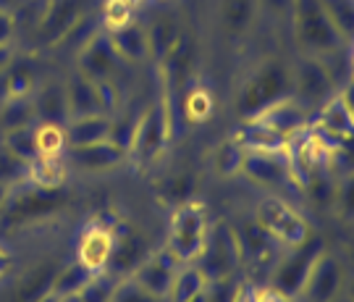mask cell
Returning a JSON list of instances; mask_svg holds the SVG:
<instances>
[{
  "instance_id": "38",
  "label": "cell",
  "mask_w": 354,
  "mask_h": 302,
  "mask_svg": "<svg viewBox=\"0 0 354 302\" xmlns=\"http://www.w3.org/2000/svg\"><path fill=\"white\" fill-rule=\"evenodd\" d=\"M108 302H160V300H155V297L147 294L142 287H137L131 278L124 276V278H113Z\"/></svg>"
},
{
  "instance_id": "14",
  "label": "cell",
  "mask_w": 354,
  "mask_h": 302,
  "mask_svg": "<svg viewBox=\"0 0 354 302\" xmlns=\"http://www.w3.org/2000/svg\"><path fill=\"white\" fill-rule=\"evenodd\" d=\"M64 189H39L26 184L24 195H8V200L0 211V218L32 221V218L55 213L58 208H64Z\"/></svg>"
},
{
  "instance_id": "50",
  "label": "cell",
  "mask_w": 354,
  "mask_h": 302,
  "mask_svg": "<svg viewBox=\"0 0 354 302\" xmlns=\"http://www.w3.org/2000/svg\"><path fill=\"white\" fill-rule=\"evenodd\" d=\"M61 302H79V294H76V297H68V300H61Z\"/></svg>"
},
{
  "instance_id": "22",
  "label": "cell",
  "mask_w": 354,
  "mask_h": 302,
  "mask_svg": "<svg viewBox=\"0 0 354 302\" xmlns=\"http://www.w3.org/2000/svg\"><path fill=\"white\" fill-rule=\"evenodd\" d=\"M71 168L64 155H37L26 163V184L39 189H64Z\"/></svg>"
},
{
  "instance_id": "35",
  "label": "cell",
  "mask_w": 354,
  "mask_h": 302,
  "mask_svg": "<svg viewBox=\"0 0 354 302\" xmlns=\"http://www.w3.org/2000/svg\"><path fill=\"white\" fill-rule=\"evenodd\" d=\"M320 8L326 11L330 24L336 26V32L342 35L349 45L354 39V0H317Z\"/></svg>"
},
{
  "instance_id": "26",
  "label": "cell",
  "mask_w": 354,
  "mask_h": 302,
  "mask_svg": "<svg viewBox=\"0 0 354 302\" xmlns=\"http://www.w3.org/2000/svg\"><path fill=\"white\" fill-rule=\"evenodd\" d=\"M37 124L32 98H6L0 100V137L19 129H29Z\"/></svg>"
},
{
  "instance_id": "19",
  "label": "cell",
  "mask_w": 354,
  "mask_h": 302,
  "mask_svg": "<svg viewBox=\"0 0 354 302\" xmlns=\"http://www.w3.org/2000/svg\"><path fill=\"white\" fill-rule=\"evenodd\" d=\"M247 121H257V124L268 126L270 132L289 139L291 134H297V132L310 126V116H307V108H302L294 95H286V98L268 105L266 111H260V114L247 118Z\"/></svg>"
},
{
  "instance_id": "37",
  "label": "cell",
  "mask_w": 354,
  "mask_h": 302,
  "mask_svg": "<svg viewBox=\"0 0 354 302\" xmlns=\"http://www.w3.org/2000/svg\"><path fill=\"white\" fill-rule=\"evenodd\" d=\"M134 8L129 0H102V29H115L134 19Z\"/></svg>"
},
{
  "instance_id": "46",
  "label": "cell",
  "mask_w": 354,
  "mask_h": 302,
  "mask_svg": "<svg viewBox=\"0 0 354 302\" xmlns=\"http://www.w3.org/2000/svg\"><path fill=\"white\" fill-rule=\"evenodd\" d=\"M13 55H16L13 45H0V71H6V66L13 61Z\"/></svg>"
},
{
  "instance_id": "31",
  "label": "cell",
  "mask_w": 354,
  "mask_h": 302,
  "mask_svg": "<svg viewBox=\"0 0 354 302\" xmlns=\"http://www.w3.org/2000/svg\"><path fill=\"white\" fill-rule=\"evenodd\" d=\"M244 148L234 137L223 139L213 150V168L221 179H234L241 174V163H244Z\"/></svg>"
},
{
  "instance_id": "47",
  "label": "cell",
  "mask_w": 354,
  "mask_h": 302,
  "mask_svg": "<svg viewBox=\"0 0 354 302\" xmlns=\"http://www.w3.org/2000/svg\"><path fill=\"white\" fill-rule=\"evenodd\" d=\"M21 3H24V0H0V11H8L16 16V11H19Z\"/></svg>"
},
{
  "instance_id": "28",
  "label": "cell",
  "mask_w": 354,
  "mask_h": 302,
  "mask_svg": "<svg viewBox=\"0 0 354 302\" xmlns=\"http://www.w3.org/2000/svg\"><path fill=\"white\" fill-rule=\"evenodd\" d=\"M147 37H150V58L155 63H163L171 51L181 42V32H178V24L174 19H155L150 26H147Z\"/></svg>"
},
{
  "instance_id": "23",
  "label": "cell",
  "mask_w": 354,
  "mask_h": 302,
  "mask_svg": "<svg viewBox=\"0 0 354 302\" xmlns=\"http://www.w3.org/2000/svg\"><path fill=\"white\" fill-rule=\"evenodd\" d=\"M111 116H82V118H68L64 124L66 132V148H84L95 145L102 139H111Z\"/></svg>"
},
{
  "instance_id": "20",
  "label": "cell",
  "mask_w": 354,
  "mask_h": 302,
  "mask_svg": "<svg viewBox=\"0 0 354 302\" xmlns=\"http://www.w3.org/2000/svg\"><path fill=\"white\" fill-rule=\"evenodd\" d=\"M108 39L113 45L115 55L121 63H145L150 61V37H147V26L140 21H129L124 26L108 29Z\"/></svg>"
},
{
  "instance_id": "25",
  "label": "cell",
  "mask_w": 354,
  "mask_h": 302,
  "mask_svg": "<svg viewBox=\"0 0 354 302\" xmlns=\"http://www.w3.org/2000/svg\"><path fill=\"white\" fill-rule=\"evenodd\" d=\"M3 85H6V98H32L39 87L37 69L29 58H16L6 66L3 71Z\"/></svg>"
},
{
  "instance_id": "13",
  "label": "cell",
  "mask_w": 354,
  "mask_h": 302,
  "mask_svg": "<svg viewBox=\"0 0 354 302\" xmlns=\"http://www.w3.org/2000/svg\"><path fill=\"white\" fill-rule=\"evenodd\" d=\"M241 174L252 184H260L266 189H283L294 187L291 181V168L286 152H268V150H247Z\"/></svg>"
},
{
  "instance_id": "7",
  "label": "cell",
  "mask_w": 354,
  "mask_h": 302,
  "mask_svg": "<svg viewBox=\"0 0 354 302\" xmlns=\"http://www.w3.org/2000/svg\"><path fill=\"white\" fill-rule=\"evenodd\" d=\"M118 55H115L113 45L108 39L105 29H95L76 53V69L79 76L87 82H102V79H113L118 71Z\"/></svg>"
},
{
  "instance_id": "43",
  "label": "cell",
  "mask_w": 354,
  "mask_h": 302,
  "mask_svg": "<svg viewBox=\"0 0 354 302\" xmlns=\"http://www.w3.org/2000/svg\"><path fill=\"white\" fill-rule=\"evenodd\" d=\"M257 284L252 278H239L236 284V294H234V302H257Z\"/></svg>"
},
{
  "instance_id": "45",
  "label": "cell",
  "mask_w": 354,
  "mask_h": 302,
  "mask_svg": "<svg viewBox=\"0 0 354 302\" xmlns=\"http://www.w3.org/2000/svg\"><path fill=\"white\" fill-rule=\"evenodd\" d=\"M11 252L6 250L3 245H0V278L3 276H8V271H11Z\"/></svg>"
},
{
  "instance_id": "10",
  "label": "cell",
  "mask_w": 354,
  "mask_h": 302,
  "mask_svg": "<svg viewBox=\"0 0 354 302\" xmlns=\"http://www.w3.org/2000/svg\"><path fill=\"white\" fill-rule=\"evenodd\" d=\"M320 134H326L333 142H349L354 134V105H352V89L344 87L333 92L328 100L317 108L315 121H310Z\"/></svg>"
},
{
  "instance_id": "51",
  "label": "cell",
  "mask_w": 354,
  "mask_h": 302,
  "mask_svg": "<svg viewBox=\"0 0 354 302\" xmlns=\"http://www.w3.org/2000/svg\"><path fill=\"white\" fill-rule=\"evenodd\" d=\"M129 3H131V6H140V3H145V0H129Z\"/></svg>"
},
{
  "instance_id": "32",
  "label": "cell",
  "mask_w": 354,
  "mask_h": 302,
  "mask_svg": "<svg viewBox=\"0 0 354 302\" xmlns=\"http://www.w3.org/2000/svg\"><path fill=\"white\" fill-rule=\"evenodd\" d=\"M257 6H260V0H223L221 19L228 32H234V35L247 32L257 16Z\"/></svg>"
},
{
  "instance_id": "18",
  "label": "cell",
  "mask_w": 354,
  "mask_h": 302,
  "mask_svg": "<svg viewBox=\"0 0 354 302\" xmlns=\"http://www.w3.org/2000/svg\"><path fill=\"white\" fill-rule=\"evenodd\" d=\"M111 255H113V229H105L89 218L76 242V260L92 274H105Z\"/></svg>"
},
{
  "instance_id": "16",
  "label": "cell",
  "mask_w": 354,
  "mask_h": 302,
  "mask_svg": "<svg viewBox=\"0 0 354 302\" xmlns=\"http://www.w3.org/2000/svg\"><path fill=\"white\" fill-rule=\"evenodd\" d=\"M176 268L178 263L171 258V252L165 250H152L145 260H142L131 274L129 278L142 287V290L152 294L155 300H168V292H171V284H174V276H176Z\"/></svg>"
},
{
  "instance_id": "21",
  "label": "cell",
  "mask_w": 354,
  "mask_h": 302,
  "mask_svg": "<svg viewBox=\"0 0 354 302\" xmlns=\"http://www.w3.org/2000/svg\"><path fill=\"white\" fill-rule=\"evenodd\" d=\"M95 276H100V274L87 271L79 260L61 265V268H55V274H53L50 284H48V292H45L42 302H61V300H68V297H76V294H82V292L87 290V284Z\"/></svg>"
},
{
  "instance_id": "15",
  "label": "cell",
  "mask_w": 354,
  "mask_h": 302,
  "mask_svg": "<svg viewBox=\"0 0 354 302\" xmlns=\"http://www.w3.org/2000/svg\"><path fill=\"white\" fill-rule=\"evenodd\" d=\"M84 16V0H48L39 16V37L50 48L68 39Z\"/></svg>"
},
{
  "instance_id": "33",
  "label": "cell",
  "mask_w": 354,
  "mask_h": 302,
  "mask_svg": "<svg viewBox=\"0 0 354 302\" xmlns=\"http://www.w3.org/2000/svg\"><path fill=\"white\" fill-rule=\"evenodd\" d=\"M32 137H35V150H37V155H64L66 152L64 124L37 121V124L32 126Z\"/></svg>"
},
{
  "instance_id": "36",
  "label": "cell",
  "mask_w": 354,
  "mask_h": 302,
  "mask_svg": "<svg viewBox=\"0 0 354 302\" xmlns=\"http://www.w3.org/2000/svg\"><path fill=\"white\" fill-rule=\"evenodd\" d=\"M0 145L8 152H13L16 158L21 161H32L37 158V150H35V137H32V126L29 129H19V132H11V134H3L0 137Z\"/></svg>"
},
{
  "instance_id": "8",
  "label": "cell",
  "mask_w": 354,
  "mask_h": 302,
  "mask_svg": "<svg viewBox=\"0 0 354 302\" xmlns=\"http://www.w3.org/2000/svg\"><path fill=\"white\" fill-rule=\"evenodd\" d=\"M333 92H339V89L333 87L328 71L323 69V63L317 58L302 55L299 66L291 69V95L297 98L302 108H320Z\"/></svg>"
},
{
  "instance_id": "24",
  "label": "cell",
  "mask_w": 354,
  "mask_h": 302,
  "mask_svg": "<svg viewBox=\"0 0 354 302\" xmlns=\"http://www.w3.org/2000/svg\"><path fill=\"white\" fill-rule=\"evenodd\" d=\"M37 121H53V124H66L68 121V100H66V85L61 82H48L39 85L32 95Z\"/></svg>"
},
{
  "instance_id": "11",
  "label": "cell",
  "mask_w": 354,
  "mask_h": 302,
  "mask_svg": "<svg viewBox=\"0 0 354 302\" xmlns=\"http://www.w3.org/2000/svg\"><path fill=\"white\" fill-rule=\"evenodd\" d=\"M234 229H236V240H239L241 265H250L252 271H268L270 274V268L281 258L279 242L273 240L254 218H247Z\"/></svg>"
},
{
  "instance_id": "27",
  "label": "cell",
  "mask_w": 354,
  "mask_h": 302,
  "mask_svg": "<svg viewBox=\"0 0 354 302\" xmlns=\"http://www.w3.org/2000/svg\"><path fill=\"white\" fill-rule=\"evenodd\" d=\"M244 150H268V152H286V142L289 139L270 132L268 126L257 124V121H244L239 132L234 134Z\"/></svg>"
},
{
  "instance_id": "5",
  "label": "cell",
  "mask_w": 354,
  "mask_h": 302,
  "mask_svg": "<svg viewBox=\"0 0 354 302\" xmlns=\"http://www.w3.org/2000/svg\"><path fill=\"white\" fill-rule=\"evenodd\" d=\"M197 265L205 271L207 281L210 278L236 276L241 268V252L239 240H236V229L228 224L226 218H218L213 226H207V240H205L203 258Z\"/></svg>"
},
{
  "instance_id": "17",
  "label": "cell",
  "mask_w": 354,
  "mask_h": 302,
  "mask_svg": "<svg viewBox=\"0 0 354 302\" xmlns=\"http://www.w3.org/2000/svg\"><path fill=\"white\" fill-rule=\"evenodd\" d=\"M344 287V265L333 252L323 250L320 258L315 260L310 276L304 281L299 297L307 302H333L342 294Z\"/></svg>"
},
{
  "instance_id": "3",
  "label": "cell",
  "mask_w": 354,
  "mask_h": 302,
  "mask_svg": "<svg viewBox=\"0 0 354 302\" xmlns=\"http://www.w3.org/2000/svg\"><path fill=\"white\" fill-rule=\"evenodd\" d=\"M207 205L203 200H189L174 205V213L168 218V234H165V250L178 265L197 263L203 258L205 240H207Z\"/></svg>"
},
{
  "instance_id": "29",
  "label": "cell",
  "mask_w": 354,
  "mask_h": 302,
  "mask_svg": "<svg viewBox=\"0 0 354 302\" xmlns=\"http://www.w3.org/2000/svg\"><path fill=\"white\" fill-rule=\"evenodd\" d=\"M205 287H207V276H205L203 268L197 263H184L176 268V276H174V284H171V292H168V300L187 302L194 294L205 292Z\"/></svg>"
},
{
  "instance_id": "40",
  "label": "cell",
  "mask_w": 354,
  "mask_h": 302,
  "mask_svg": "<svg viewBox=\"0 0 354 302\" xmlns=\"http://www.w3.org/2000/svg\"><path fill=\"white\" fill-rule=\"evenodd\" d=\"M92 85H95V95H97V103H100V114L102 116L115 114V111L124 105L121 87L115 85L113 79H102V82H92Z\"/></svg>"
},
{
  "instance_id": "44",
  "label": "cell",
  "mask_w": 354,
  "mask_h": 302,
  "mask_svg": "<svg viewBox=\"0 0 354 302\" xmlns=\"http://www.w3.org/2000/svg\"><path fill=\"white\" fill-rule=\"evenodd\" d=\"M257 302H294L289 294H283L281 290H276L273 284H266L257 290Z\"/></svg>"
},
{
  "instance_id": "2",
  "label": "cell",
  "mask_w": 354,
  "mask_h": 302,
  "mask_svg": "<svg viewBox=\"0 0 354 302\" xmlns=\"http://www.w3.org/2000/svg\"><path fill=\"white\" fill-rule=\"evenodd\" d=\"M286 95H291V66L281 58H268L257 63L252 74L241 82L236 92V114L247 121Z\"/></svg>"
},
{
  "instance_id": "1",
  "label": "cell",
  "mask_w": 354,
  "mask_h": 302,
  "mask_svg": "<svg viewBox=\"0 0 354 302\" xmlns=\"http://www.w3.org/2000/svg\"><path fill=\"white\" fill-rule=\"evenodd\" d=\"M294 42L304 58H326L330 53L349 48V42L336 32L317 0H291Z\"/></svg>"
},
{
  "instance_id": "30",
  "label": "cell",
  "mask_w": 354,
  "mask_h": 302,
  "mask_svg": "<svg viewBox=\"0 0 354 302\" xmlns=\"http://www.w3.org/2000/svg\"><path fill=\"white\" fill-rule=\"evenodd\" d=\"M66 100H68V118L100 114V103L95 95V85L76 76L71 85H66Z\"/></svg>"
},
{
  "instance_id": "49",
  "label": "cell",
  "mask_w": 354,
  "mask_h": 302,
  "mask_svg": "<svg viewBox=\"0 0 354 302\" xmlns=\"http://www.w3.org/2000/svg\"><path fill=\"white\" fill-rule=\"evenodd\" d=\"M187 302H207V297H205V292H200V294H194V297L187 300Z\"/></svg>"
},
{
  "instance_id": "9",
  "label": "cell",
  "mask_w": 354,
  "mask_h": 302,
  "mask_svg": "<svg viewBox=\"0 0 354 302\" xmlns=\"http://www.w3.org/2000/svg\"><path fill=\"white\" fill-rule=\"evenodd\" d=\"M150 252V242H147V237L142 234L140 229L127 224V221H121L113 231V255H111V263L105 268V276H129Z\"/></svg>"
},
{
  "instance_id": "12",
  "label": "cell",
  "mask_w": 354,
  "mask_h": 302,
  "mask_svg": "<svg viewBox=\"0 0 354 302\" xmlns=\"http://www.w3.org/2000/svg\"><path fill=\"white\" fill-rule=\"evenodd\" d=\"M64 158L68 168L84 171V174H111L129 163L127 150L115 145L113 139H102V142L84 145V148H66Z\"/></svg>"
},
{
  "instance_id": "39",
  "label": "cell",
  "mask_w": 354,
  "mask_h": 302,
  "mask_svg": "<svg viewBox=\"0 0 354 302\" xmlns=\"http://www.w3.org/2000/svg\"><path fill=\"white\" fill-rule=\"evenodd\" d=\"M0 181L8 184V187L26 181V161L16 158V155L6 150L3 145H0Z\"/></svg>"
},
{
  "instance_id": "4",
  "label": "cell",
  "mask_w": 354,
  "mask_h": 302,
  "mask_svg": "<svg viewBox=\"0 0 354 302\" xmlns=\"http://www.w3.org/2000/svg\"><path fill=\"white\" fill-rule=\"evenodd\" d=\"M252 218L279 242V247H286V250H291V247H297V245H302L304 240L313 237L310 221L294 205H289V202L276 197V195H268V197L257 202Z\"/></svg>"
},
{
  "instance_id": "48",
  "label": "cell",
  "mask_w": 354,
  "mask_h": 302,
  "mask_svg": "<svg viewBox=\"0 0 354 302\" xmlns=\"http://www.w3.org/2000/svg\"><path fill=\"white\" fill-rule=\"evenodd\" d=\"M8 195H11V187L0 181V211H3V205H6V200H8Z\"/></svg>"
},
{
  "instance_id": "42",
  "label": "cell",
  "mask_w": 354,
  "mask_h": 302,
  "mask_svg": "<svg viewBox=\"0 0 354 302\" xmlns=\"http://www.w3.org/2000/svg\"><path fill=\"white\" fill-rule=\"evenodd\" d=\"M13 35H16V16L0 11V45H11Z\"/></svg>"
},
{
  "instance_id": "41",
  "label": "cell",
  "mask_w": 354,
  "mask_h": 302,
  "mask_svg": "<svg viewBox=\"0 0 354 302\" xmlns=\"http://www.w3.org/2000/svg\"><path fill=\"white\" fill-rule=\"evenodd\" d=\"M236 284H239V278L236 276L210 278L207 287H205V297H207V302H234Z\"/></svg>"
},
{
  "instance_id": "34",
  "label": "cell",
  "mask_w": 354,
  "mask_h": 302,
  "mask_svg": "<svg viewBox=\"0 0 354 302\" xmlns=\"http://www.w3.org/2000/svg\"><path fill=\"white\" fill-rule=\"evenodd\" d=\"M181 108H184L187 124H205V121H210V116H213L215 100L207 87H192V89H187V95H184V100H181Z\"/></svg>"
},
{
  "instance_id": "6",
  "label": "cell",
  "mask_w": 354,
  "mask_h": 302,
  "mask_svg": "<svg viewBox=\"0 0 354 302\" xmlns=\"http://www.w3.org/2000/svg\"><path fill=\"white\" fill-rule=\"evenodd\" d=\"M326 250V242L323 237H317L313 234L310 240H304L302 245H297V247H291L286 255H281L276 265L270 268V284L281 290L283 294H289L291 300L294 297H299V292H302L304 281L310 276V271H313V265L315 260L320 258V252Z\"/></svg>"
}]
</instances>
